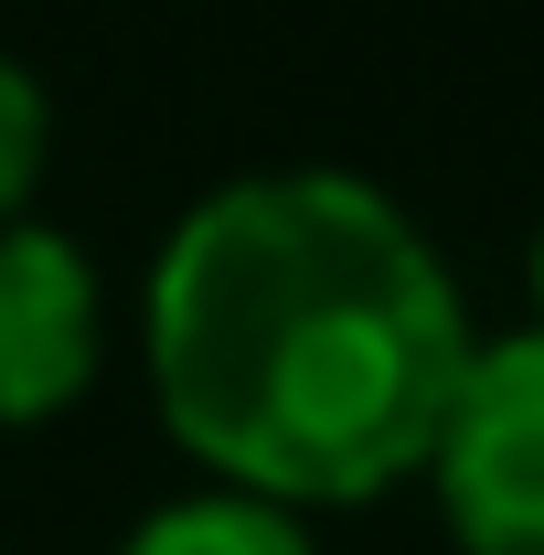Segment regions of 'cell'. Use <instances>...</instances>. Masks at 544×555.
<instances>
[{"mask_svg":"<svg viewBox=\"0 0 544 555\" xmlns=\"http://www.w3.org/2000/svg\"><path fill=\"white\" fill-rule=\"evenodd\" d=\"M416 481L459 555H544V332L470 343Z\"/></svg>","mask_w":544,"mask_h":555,"instance_id":"2","label":"cell"},{"mask_svg":"<svg viewBox=\"0 0 544 555\" xmlns=\"http://www.w3.org/2000/svg\"><path fill=\"white\" fill-rule=\"evenodd\" d=\"M523 278H534V332H544V224H534V268Z\"/></svg>","mask_w":544,"mask_h":555,"instance_id":"6","label":"cell"},{"mask_svg":"<svg viewBox=\"0 0 544 555\" xmlns=\"http://www.w3.org/2000/svg\"><path fill=\"white\" fill-rule=\"evenodd\" d=\"M107 374V278L43 214H0V427H54Z\"/></svg>","mask_w":544,"mask_h":555,"instance_id":"3","label":"cell"},{"mask_svg":"<svg viewBox=\"0 0 544 555\" xmlns=\"http://www.w3.org/2000/svg\"><path fill=\"white\" fill-rule=\"evenodd\" d=\"M139 363L204 481L352 513L427 470L470 363V299L385 182L246 171L160 235Z\"/></svg>","mask_w":544,"mask_h":555,"instance_id":"1","label":"cell"},{"mask_svg":"<svg viewBox=\"0 0 544 555\" xmlns=\"http://www.w3.org/2000/svg\"><path fill=\"white\" fill-rule=\"evenodd\" d=\"M43 171H54V96L22 54H0V214H33Z\"/></svg>","mask_w":544,"mask_h":555,"instance_id":"5","label":"cell"},{"mask_svg":"<svg viewBox=\"0 0 544 555\" xmlns=\"http://www.w3.org/2000/svg\"><path fill=\"white\" fill-rule=\"evenodd\" d=\"M118 555H321L310 545V513H288L268 491H235V481H204L160 513H139Z\"/></svg>","mask_w":544,"mask_h":555,"instance_id":"4","label":"cell"}]
</instances>
